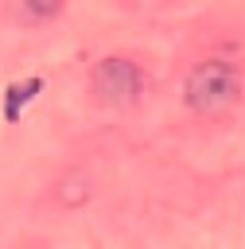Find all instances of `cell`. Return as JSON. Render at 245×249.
Masks as SVG:
<instances>
[{
  "mask_svg": "<svg viewBox=\"0 0 245 249\" xmlns=\"http://www.w3.org/2000/svg\"><path fill=\"white\" fill-rule=\"evenodd\" d=\"M93 93L101 97V101H109V105H128V101H136V93H140V86H144V78H140V66L132 62V58H121V54H113V58H101L97 66H93Z\"/></svg>",
  "mask_w": 245,
  "mask_h": 249,
  "instance_id": "2",
  "label": "cell"
},
{
  "mask_svg": "<svg viewBox=\"0 0 245 249\" xmlns=\"http://www.w3.org/2000/svg\"><path fill=\"white\" fill-rule=\"evenodd\" d=\"M39 89H43V82H39V78H27L23 86H12V89H8V105H4L8 121H16V117H19V105H23L31 93H39Z\"/></svg>",
  "mask_w": 245,
  "mask_h": 249,
  "instance_id": "3",
  "label": "cell"
},
{
  "mask_svg": "<svg viewBox=\"0 0 245 249\" xmlns=\"http://www.w3.org/2000/svg\"><path fill=\"white\" fill-rule=\"evenodd\" d=\"M19 16H23V19H43V16H58V4H54V0H27V4H19Z\"/></svg>",
  "mask_w": 245,
  "mask_h": 249,
  "instance_id": "4",
  "label": "cell"
},
{
  "mask_svg": "<svg viewBox=\"0 0 245 249\" xmlns=\"http://www.w3.org/2000/svg\"><path fill=\"white\" fill-rule=\"evenodd\" d=\"M183 97H187V105L198 109V113H218V109H226V105H233V101L241 97V78H237V70H233L229 62L206 58V62H198V66L187 74Z\"/></svg>",
  "mask_w": 245,
  "mask_h": 249,
  "instance_id": "1",
  "label": "cell"
}]
</instances>
